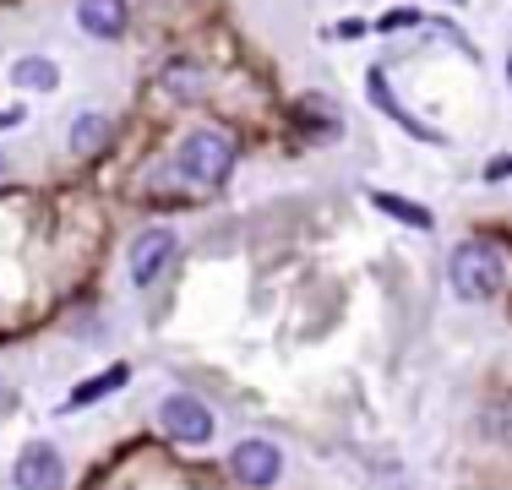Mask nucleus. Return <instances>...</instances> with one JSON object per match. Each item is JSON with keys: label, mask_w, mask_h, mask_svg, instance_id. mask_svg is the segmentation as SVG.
<instances>
[{"label": "nucleus", "mask_w": 512, "mask_h": 490, "mask_svg": "<svg viewBox=\"0 0 512 490\" xmlns=\"http://www.w3.org/2000/svg\"><path fill=\"white\" fill-rule=\"evenodd\" d=\"M11 120H17V115H0V126H11Z\"/></svg>", "instance_id": "a211bd4d"}, {"label": "nucleus", "mask_w": 512, "mask_h": 490, "mask_svg": "<svg viewBox=\"0 0 512 490\" xmlns=\"http://www.w3.org/2000/svg\"><path fill=\"white\" fill-rule=\"evenodd\" d=\"M507 251L496 240H485V235H474V240H463L453 256H447V284H453L458 300H469V305H485V300H496V294L507 289Z\"/></svg>", "instance_id": "f257e3e1"}, {"label": "nucleus", "mask_w": 512, "mask_h": 490, "mask_svg": "<svg viewBox=\"0 0 512 490\" xmlns=\"http://www.w3.org/2000/svg\"><path fill=\"white\" fill-rule=\"evenodd\" d=\"M175 256H180V235H175V229H142V235L131 240V284L153 289L158 278L169 273Z\"/></svg>", "instance_id": "20e7f679"}, {"label": "nucleus", "mask_w": 512, "mask_h": 490, "mask_svg": "<svg viewBox=\"0 0 512 490\" xmlns=\"http://www.w3.org/2000/svg\"><path fill=\"white\" fill-rule=\"evenodd\" d=\"M11 485L17 490H66V458H60L50 441H33L11 463Z\"/></svg>", "instance_id": "423d86ee"}, {"label": "nucleus", "mask_w": 512, "mask_h": 490, "mask_svg": "<svg viewBox=\"0 0 512 490\" xmlns=\"http://www.w3.org/2000/svg\"><path fill=\"white\" fill-rule=\"evenodd\" d=\"M158 425L175 441H186V447L213 441V409H207L202 398H191V392H169V398L158 403Z\"/></svg>", "instance_id": "7ed1b4c3"}, {"label": "nucleus", "mask_w": 512, "mask_h": 490, "mask_svg": "<svg viewBox=\"0 0 512 490\" xmlns=\"http://www.w3.org/2000/svg\"><path fill=\"white\" fill-rule=\"evenodd\" d=\"M77 28L93 39H120L126 33V0H77Z\"/></svg>", "instance_id": "6e6552de"}, {"label": "nucleus", "mask_w": 512, "mask_h": 490, "mask_svg": "<svg viewBox=\"0 0 512 490\" xmlns=\"http://www.w3.org/2000/svg\"><path fill=\"white\" fill-rule=\"evenodd\" d=\"M11 409H17V392H11L6 382H0V420H6V414H11Z\"/></svg>", "instance_id": "dca6fc26"}, {"label": "nucleus", "mask_w": 512, "mask_h": 490, "mask_svg": "<svg viewBox=\"0 0 512 490\" xmlns=\"http://www.w3.org/2000/svg\"><path fill=\"white\" fill-rule=\"evenodd\" d=\"M11 82H17L22 93H55L60 88V66L50 55H22L17 66H11Z\"/></svg>", "instance_id": "9d476101"}, {"label": "nucleus", "mask_w": 512, "mask_h": 490, "mask_svg": "<svg viewBox=\"0 0 512 490\" xmlns=\"http://www.w3.org/2000/svg\"><path fill=\"white\" fill-rule=\"evenodd\" d=\"M365 93H371V104L376 109H382V115H393L398 120V126H404L409 131V137L414 142H431V147H442L447 137H442V131H431V126H420V120H414L409 115V109L404 104H398V93H393V82H387V71L382 66H371V77H365Z\"/></svg>", "instance_id": "0eeeda50"}, {"label": "nucleus", "mask_w": 512, "mask_h": 490, "mask_svg": "<svg viewBox=\"0 0 512 490\" xmlns=\"http://www.w3.org/2000/svg\"><path fill=\"white\" fill-rule=\"evenodd\" d=\"M109 137H115V126H109V115H99V109H88V115H77L71 120V131H66V142H71V153L77 158H93V153H104Z\"/></svg>", "instance_id": "1a4fd4ad"}, {"label": "nucleus", "mask_w": 512, "mask_h": 490, "mask_svg": "<svg viewBox=\"0 0 512 490\" xmlns=\"http://www.w3.org/2000/svg\"><path fill=\"white\" fill-rule=\"evenodd\" d=\"M371 207H382L387 218H398V224H409V229H436L431 207L409 202V196H387V191H371Z\"/></svg>", "instance_id": "f8f14e48"}, {"label": "nucleus", "mask_w": 512, "mask_h": 490, "mask_svg": "<svg viewBox=\"0 0 512 490\" xmlns=\"http://www.w3.org/2000/svg\"><path fill=\"white\" fill-rule=\"evenodd\" d=\"M229 169H235V142H229V131H213V126L191 131V137L180 142V153H175V175L186 180V186H197V191L224 186Z\"/></svg>", "instance_id": "f03ea898"}, {"label": "nucleus", "mask_w": 512, "mask_h": 490, "mask_svg": "<svg viewBox=\"0 0 512 490\" xmlns=\"http://www.w3.org/2000/svg\"><path fill=\"white\" fill-rule=\"evenodd\" d=\"M414 22H425V17H420V11H409V6H404V11H387V17L376 22V28H382V33H398V28H414Z\"/></svg>", "instance_id": "4468645a"}, {"label": "nucleus", "mask_w": 512, "mask_h": 490, "mask_svg": "<svg viewBox=\"0 0 512 490\" xmlns=\"http://www.w3.org/2000/svg\"><path fill=\"white\" fill-rule=\"evenodd\" d=\"M126 382H131V365H109L104 376H93V382H77V387H71V398H66V414H77V409H88V403L109 398V392H120Z\"/></svg>", "instance_id": "9b49d317"}, {"label": "nucleus", "mask_w": 512, "mask_h": 490, "mask_svg": "<svg viewBox=\"0 0 512 490\" xmlns=\"http://www.w3.org/2000/svg\"><path fill=\"white\" fill-rule=\"evenodd\" d=\"M229 474H235L240 485H251V490H267L284 474V452L273 447V441H262V436H246V441H235V452H229Z\"/></svg>", "instance_id": "39448f33"}, {"label": "nucleus", "mask_w": 512, "mask_h": 490, "mask_svg": "<svg viewBox=\"0 0 512 490\" xmlns=\"http://www.w3.org/2000/svg\"><path fill=\"white\" fill-rule=\"evenodd\" d=\"M158 82H164V93L186 98V104L202 93V71L191 66V60H175V66H164V77H158Z\"/></svg>", "instance_id": "ddd939ff"}, {"label": "nucleus", "mask_w": 512, "mask_h": 490, "mask_svg": "<svg viewBox=\"0 0 512 490\" xmlns=\"http://www.w3.org/2000/svg\"><path fill=\"white\" fill-rule=\"evenodd\" d=\"M507 88H512V55H507Z\"/></svg>", "instance_id": "f3484780"}, {"label": "nucleus", "mask_w": 512, "mask_h": 490, "mask_svg": "<svg viewBox=\"0 0 512 490\" xmlns=\"http://www.w3.org/2000/svg\"><path fill=\"white\" fill-rule=\"evenodd\" d=\"M507 175H512V153H502L491 169H485V180H507Z\"/></svg>", "instance_id": "2eb2a0df"}]
</instances>
